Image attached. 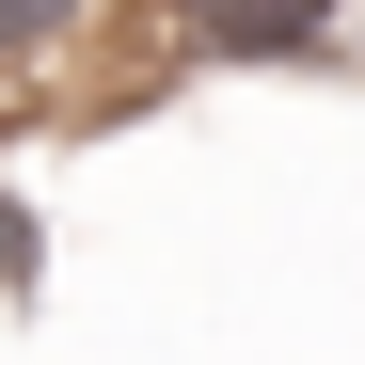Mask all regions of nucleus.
<instances>
[{
  "instance_id": "obj_3",
  "label": "nucleus",
  "mask_w": 365,
  "mask_h": 365,
  "mask_svg": "<svg viewBox=\"0 0 365 365\" xmlns=\"http://www.w3.org/2000/svg\"><path fill=\"white\" fill-rule=\"evenodd\" d=\"M48 255H64V238H48V207H32V175L0 159V318H32V302H48Z\"/></svg>"
},
{
  "instance_id": "obj_2",
  "label": "nucleus",
  "mask_w": 365,
  "mask_h": 365,
  "mask_svg": "<svg viewBox=\"0 0 365 365\" xmlns=\"http://www.w3.org/2000/svg\"><path fill=\"white\" fill-rule=\"evenodd\" d=\"M80 48L111 64V48H128V0H0V111H16V128H48Z\"/></svg>"
},
{
  "instance_id": "obj_1",
  "label": "nucleus",
  "mask_w": 365,
  "mask_h": 365,
  "mask_svg": "<svg viewBox=\"0 0 365 365\" xmlns=\"http://www.w3.org/2000/svg\"><path fill=\"white\" fill-rule=\"evenodd\" d=\"M128 48L159 80H365L349 0H128Z\"/></svg>"
}]
</instances>
